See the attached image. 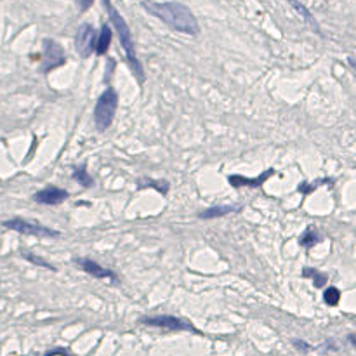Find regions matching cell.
Returning a JSON list of instances; mask_svg holds the SVG:
<instances>
[{
  "instance_id": "2e32d148",
  "label": "cell",
  "mask_w": 356,
  "mask_h": 356,
  "mask_svg": "<svg viewBox=\"0 0 356 356\" xmlns=\"http://www.w3.org/2000/svg\"><path fill=\"white\" fill-rule=\"evenodd\" d=\"M23 257H25L26 261H30V263H32V264H37V266H42V268H45V270L56 271V266H52L51 263H47V261L42 259V257L35 256V254H30V252H26V254H23Z\"/></svg>"
},
{
  "instance_id": "6da1fadb",
  "label": "cell",
  "mask_w": 356,
  "mask_h": 356,
  "mask_svg": "<svg viewBox=\"0 0 356 356\" xmlns=\"http://www.w3.org/2000/svg\"><path fill=\"white\" fill-rule=\"evenodd\" d=\"M143 9L148 14L155 16L157 20L169 26V28L176 30L184 35H198L200 25L196 16L188 6L181 2H155V0H143L141 2Z\"/></svg>"
},
{
  "instance_id": "ffe728a7",
  "label": "cell",
  "mask_w": 356,
  "mask_h": 356,
  "mask_svg": "<svg viewBox=\"0 0 356 356\" xmlns=\"http://www.w3.org/2000/svg\"><path fill=\"white\" fill-rule=\"evenodd\" d=\"M77 4H78V7H80L82 13H85V11H89L90 7H92L94 0H77Z\"/></svg>"
},
{
  "instance_id": "d6986e66",
  "label": "cell",
  "mask_w": 356,
  "mask_h": 356,
  "mask_svg": "<svg viewBox=\"0 0 356 356\" xmlns=\"http://www.w3.org/2000/svg\"><path fill=\"white\" fill-rule=\"evenodd\" d=\"M294 347L299 351H302V353H308V351H311V346H309L308 342H304V340H299V339H294L292 340Z\"/></svg>"
},
{
  "instance_id": "5bb4252c",
  "label": "cell",
  "mask_w": 356,
  "mask_h": 356,
  "mask_svg": "<svg viewBox=\"0 0 356 356\" xmlns=\"http://www.w3.org/2000/svg\"><path fill=\"white\" fill-rule=\"evenodd\" d=\"M73 179L77 181L78 184H82L84 188H90L94 184V181H92V177L89 176V172H87V167L85 165H82V167H78V169H75V172H73Z\"/></svg>"
},
{
  "instance_id": "277c9868",
  "label": "cell",
  "mask_w": 356,
  "mask_h": 356,
  "mask_svg": "<svg viewBox=\"0 0 356 356\" xmlns=\"http://www.w3.org/2000/svg\"><path fill=\"white\" fill-rule=\"evenodd\" d=\"M139 323L148 325V327H157L162 328V330H170V332H198L195 327H193L189 321L181 320L177 316H172V314H157V316H146L141 318Z\"/></svg>"
},
{
  "instance_id": "ac0fdd59",
  "label": "cell",
  "mask_w": 356,
  "mask_h": 356,
  "mask_svg": "<svg viewBox=\"0 0 356 356\" xmlns=\"http://www.w3.org/2000/svg\"><path fill=\"white\" fill-rule=\"evenodd\" d=\"M323 299L328 306H337V302H339V299H340L339 289H337V287H328L323 294Z\"/></svg>"
},
{
  "instance_id": "7c38bea8",
  "label": "cell",
  "mask_w": 356,
  "mask_h": 356,
  "mask_svg": "<svg viewBox=\"0 0 356 356\" xmlns=\"http://www.w3.org/2000/svg\"><path fill=\"white\" fill-rule=\"evenodd\" d=\"M289 4L294 7L295 11H297V14H301V16H302V20H304V23L309 26V28L313 30L314 33H318V35H321L320 25H318V21L314 20V16L311 14V11H309L308 7L304 6V4H301V2H299V0H289Z\"/></svg>"
},
{
  "instance_id": "30bf717a",
  "label": "cell",
  "mask_w": 356,
  "mask_h": 356,
  "mask_svg": "<svg viewBox=\"0 0 356 356\" xmlns=\"http://www.w3.org/2000/svg\"><path fill=\"white\" fill-rule=\"evenodd\" d=\"M275 176V169H268L264 170L261 176L257 177H244V176H229L228 177V183L231 184L233 188H242V186H251V188H257L261 184H264L268 181V177Z\"/></svg>"
},
{
  "instance_id": "8fae6325",
  "label": "cell",
  "mask_w": 356,
  "mask_h": 356,
  "mask_svg": "<svg viewBox=\"0 0 356 356\" xmlns=\"http://www.w3.org/2000/svg\"><path fill=\"white\" fill-rule=\"evenodd\" d=\"M111 39H113L111 26L104 23V25L101 26L99 33H97V37H96V49H94V51H96L97 56H104L106 52H108L109 44H111Z\"/></svg>"
},
{
  "instance_id": "8992f818",
  "label": "cell",
  "mask_w": 356,
  "mask_h": 356,
  "mask_svg": "<svg viewBox=\"0 0 356 356\" xmlns=\"http://www.w3.org/2000/svg\"><path fill=\"white\" fill-rule=\"evenodd\" d=\"M96 30L90 23H84L75 35V49L82 58H89L96 49Z\"/></svg>"
},
{
  "instance_id": "44dd1931",
  "label": "cell",
  "mask_w": 356,
  "mask_h": 356,
  "mask_svg": "<svg viewBox=\"0 0 356 356\" xmlns=\"http://www.w3.org/2000/svg\"><path fill=\"white\" fill-rule=\"evenodd\" d=\"M347 339H349L351 346H356V340H354V334H349V335H347Z\"/></svg>"
},
{
  "instance_id": "5b68a950",
  "label": "cell",
  "mask_w": 356,
  "mask_h": 356,
  "mask_svg": "<svg viewBox=\"0 0 356 356\" xmlns=\"http://www.w3.org/2000/svg\"><path fill=\"white\" fill-rule=\"evenodd\" d=\"M2 226L4 228L13 229V231H18V233H21V234H30V236H59V231L51 229L42 224H37V222L26 221V219H21V217H14V219H9V221H4Z\"/></svg>"
},
{
  "instance_id": "3957f363",
  "label": "cell",
  "mask_w": 356,
  "mask_h": 356,
  "mask_svg": "<svg viewBox=\"0 0 356 356\" xmlns=\"http://www.w3.org/2000/svg\"><path fill=\"white\" fill-rule=\"evenodd\" d=\"M118 108V94L113 87H108L96 101L94 106V126L99 132H104L111 127V122Z\"/></svg>"
},
{
  "instance_id": "ba28073f",
  "label": "cell",
  "mask_w": 356,
  "mask_h": 356,
  "mask_svg": "<svg viewBox=\"0 0 356 356\" xmlns=\"http://www.w3.org/2000/svg\"><path fill=\"white\" fill-rule=\"evenodd\" d=\"M73 261H75V264H77V266H80L82 270L87 273V275L94 276V278L111 280V282H116V280H118V276H116L115 271H111V270H108V268L101 266L99 263L89 259V257H77V259H73Z\"/></svg>"
},
{
  "instance_id": "9a60e30c",
  "label": "cell",
  "mask_w": 356,
  "mask_h": 356,
  "mask_svg": "<svg viewBox=\"0 0 356 356\" xmlns=\"http://www.w3.org/2000/svg\"><path fill=\"white\" fill-rule=\"evenodd\" d=\"M299 244H301V247H306V249L314 247V244H318L316 231H314L313 228H306V231L302 233V236L299 238Z\"/></svg>"
},
{
  "instance_id": "9c48e42d",
  "label": "cell",
  "mask_w": 356,
  "mask_h": 356,
  "mask_svg": "<svg viewBox=\"0 0 356 356\" xmlns=\"http://www.w3.org/2000/svg\"><path fill=\"white\" fill-rule=\"evenodd\" d=\"M68 196L70 195H68L66 189L58 188V186H47L40 189V191H37L32 198L35 200L37 203H40V205H59Z\"/></svg>"
},
{
  "instance_id": "7a4b0ae2",
  "label": "cell",
  "mask_w": 356,
  "mask_h": 356,
  "mask_svg": "<svg viewBox=\"0 0 356 356\" xmlns=\"http://www.w3.org/2000/svg\"><path fill=\"white\" fill-rule=\"evenodd\" d=\"M103 6L106 9L109 16V23L113 25L115 28L116 35H118V40H120V45L124 47V52H126V58L129 61V66H131L132 73L136 75L139 84H145V68H143L141 61H139L138 54H136V47H134V39H132V33H131V28H129L126 18L116 11V7L113 6L111 0H103Z\"/></svg>"
},
{
  "instance_id": "52a82bcc",
  "label": "cell",
  "mask_w": 356,
  "mask_h": 356,
  "mask_svg": "<svg viewBox=\"0 0 356 356\" xmlns=\"http://www.w3.org/2000/svg\"><path fill=\"white\" fill-rule=\"evenodd\" d=\"M66 63V56H64V51L61 49V45L51 39L44 40V56H42V71L44 73H49L54 68L61 66V64Z\"/></svg>"
},
{
  "instance_id": "4fadbf2b",
  "label": "cell",
  "mask_w": 356,
  "mask_h": 356,
  "mask_svg": "<svg viewBox=\"0 0 356 356\" xmlns=\"http://www.w3.org/2000/svg\"><path fill=\"white\" fill-rule=\"evenodd\" d=\"M238 209L236 207H231V205H212L209 209L198 212V219H203V221H209V219H219V217H224L228 214H233L236 212Z\"/></svg>"
},
{
  "instance_id": "e0dca14e",
  "label": "cell",
  "mask_w": 356,
  "mask_h": 356,
  "mask_svg": "<svg viewBox=\"0 0 356 356\" xmlns=\"http://www.w3.org/2000/svg\"><path fill=\"white\" fill-rule=\"evenodd\" d=\"M302 273H304V276H308V278H313V282L316 287H323L325 283H327V276L321 275L320 271L311 270V268H304V271Z\"/></svg>"
}]
</instances>
